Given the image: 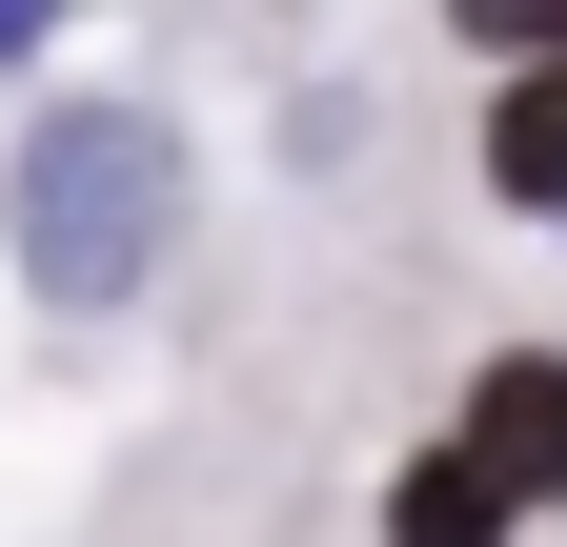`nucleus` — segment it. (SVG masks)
<instances>
[{"mask_svg":"<svg viewBox=\"0 0 567 547\" xmlns=\"http://www.w3.org/2000/svg\"><path fill=\"white\" fill-rule=\"evenodd\" d=\"M466 466L507 507H547L567 487V365H486V405H466Z\"/></svg>","mask_w":567,"mask_h":547,"instance_id":"f03ea898","label":"nucleus"},{"mask_svg":"<svg viewBox=\"0 0 567 547\" xmlns=\"http://www.w3.org/2000/svg\"><path fill=\"white\" fill-rule=\"evenodd\" d=\"M385 527H405V547H507V487L446 446V466H405V507H385Z\"/></svg>","mask_w":567,"mask_h":547,"instance_id":"20e7f679","label":"nucleus"},{"mask_svg":"<svg viewBox=\"0 0 567 547\" xmlns=\"http://www.w3.org/2000/svg\"><path fill=\"white\" fill-rule=\"evenodd\" d=\"M163 224H183V143L142 102H82V122L21 143V285L41 305H142Z\"/></svg>","mask_w":567,"mask_h":547,"instance_id":"f257e3e1","label":"nucleus"},{"mask_svg":"<svg viewBox=\"0 0 567 547\" xmlns=\"http://www.w3.org/2000/svg\"><path fill=\"white\" fill-rule=\"evenodd\" d=\"M486 183H507V203H567V61H547V82H507V122H486Z\"/></svg>","mask_w":567,"mask_h":547,"instance_id":"7ed1b4c3","label":"nucleus"}]
</instances>
